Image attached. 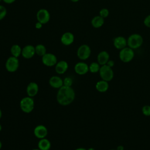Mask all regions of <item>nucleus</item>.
Returning a JSON list of instances; mask_svg holds the SVG:
<instances>
[{
    "label": "nucleus",
    "mask_w": 150,
    "mask_h": 150,
    "mask_svg": "<svg viewBox=\"0 0 150 150\" xmlns=\"http://www.w3.org/2000/svg\"><path fill=\"white\" fill-rule=\"evenodd\" d=\"M19 66V62L18 57L13 56L8 57L5 62V68L9 72L13 73L16 71Z\"/></svg>",
    "instance_id": "nucleus-6"
},
{
    "label": "nucleus",
    "mask_w": 150,
    "mask_h": 150,
    "mask_svg": "<svg viewBox=\"0 0 150 150\" xmlns=\"http://www.w3.org/2000/svg\"><path fill=\"white\" fill-rule=\"evenodd\" d=\"M73 79L69 77H67L63 80V86L67 87H71L73 84Z\"/></svg>",
    "instance_id": "nucleus-26"
},
{
    "label": "nucleus",
    "mask_w": 150,
    "mask_h": 150,
    "mask_svg": "<svg viewBox=\"0 0 150 150\" xmlns=\"http://www.w3.org/2000/svg\"><path fill=\"white\" fill-rule=\"evenodd\" d=\"M99 15L103 18H105L109 15V11L107 8H102L99 12Z\"/></svg>",
    "instance_id": "nucleus-27"
},
{
    "label": "nucleus",
    "mask_w": 150,
    "mask_h": 150,
    "mask_svg": "<svg viewBox=\"0 0 150 150\" xmlns=\"http://www.w3.org/2000/svg\"><path fill=\"white\" fill-rule=\"evenodd\" d=\"M113 45L116 49L121 50L127 46V39L122 36H117L113 40Z\"/></svg>",
    "instance_id": "nucleus-13"
},
{
    "label": "nucleus",
    "mask_w": 150,
    "mask_h": 150,
    "mask_svg": "<svg viewBox=\"0 0 150 150\" xmlns=\"http://www.w3.org/2000/svg\"><path fill=\"white\" fill-rule=\"evenodd\" d=\"M2 146V142H1V140H0V149H1Z\"/></svg>",
    "instance_id": "nucleus-38"
},
{
    "label": "nucleus",
    "mask_w": 150,
    "mask_h": 150,
    "mask_svg": "<svg viewBox=\"0 0 150 150\" xmlns=\"http://www.w3.org/2000/svg\"><path fill=\"white\" fill-rule=\"evenodd\" d=\"M39 87L36 83L30 82L26 87V93L28 96L30 97H35L38 93Z\"/></svg>",
    "instance_id": "nucleus-16"
},
{
    "label": "nucleus",
    "mask_w": 150,
    "mask_h": 150,
    "mask_svg": "<svg viewBox=\"0 0 150 150\" xmlns=\"http://www.w3.org/2000/svg\"><path fill=\"white\" fill-rule=\"evenodd\" d=\"M68 67L69 65L66 61L60 60L55 65V71L59 74H63L67 70Z\"/></svg>",
    "instance_id": "nucleus-17"
},
{
    "label": "nucleus",
    "mask_w": 150,
    "mask_h": 150,
    "mask_svg": "<svg viewBox=\"0 0 150 150\" xmlns=\"http://www.w3.org/2000/svg\"><path fill=\"white\" fill-rule=\"evenodd\" d=\"M2 125H1V124H0V132H1V131L2 130Z\"/></svg>",
    "instance_id": "nucleus-39"
},
{
    "label": "nucleus",
    "mask_w": 150,
    "mask_h": 150,
    "mask_svg": "<svg viewBox=\"0 0 150 150\" xmlns=\"http://www.w3.org/2000/svg\"><path fill=\"white\" fill-rule=\"evenodd\" d=\"M100 67L101 66L98 62H92L89 66V71L92 73H96L99 72Z\"/></svg>",
    "instance_id": "nucleus-24"
},
{
    "label": "nucleus",
    "mask_w": 150,
    "mask_h": 150,
    "mask_svg": "<svg viewBox=\"0 0 150 150\" xmlns=\"http://www.w3.org/2000/svg\"><path fill=\"white\" fill-rule=\"evenodd\" d=\"M20 108L25 113L31 112L35 107V102L32 97L26 96L22 98L20 101Z\"/></svg>",
    "instance_id": "nucleus-3"
},
{
    "label": "nucleus",
    "mask_w": 150,
    "mask_h": 150,
    "mask_svg": "<svg viewBox=\"0 0 150 150\" xmlns=\"http://www.w3.org/2000/svg\"><path fill=\"white\" fill-rule=\"evenodd\" d=\"M36 18L38 22L43 24L47 23L50 18V15L49 12L46 9H39L36 13Z\"/></svg>",
    "instance_id": "nucleus-9"
},
{
    "label": "nucleus",
    "mask_w": 150,
    "mask_h": 150,
    "mask_svg": "<svg viewBox=\"0 0 150 150\" xmlns=\"http://www.w3.org/2000/svg\"><path fill=\"white\" fill-rule=\"evenodd\" d=\"M144 40L142 36L138 33L131 34L127 39V46L134 49H137L140 47Z\"/></svg>",
    "instance_id": "nucleus-2"
},
{
    "label": "nucleus",
    "mask_w": 150,
    "mask_h": 150,
    "mask_svg": "<svg viewBox=\"0 0 150 150\" xmlns=\"http://www.w3.org/2000/svg\"><path fill=\"white\" fill-rule=\"evenodd\" d=\"M97 60V62L100 64V66L105 65L110 60V55L107 51H101L98 54Z\"/></svg>",
    "instance_id": "nucleus-18"
},
{
    "label": "nucleus",
    "mask_w": 150,
    "mask_h": 150,
    "mask_svg": "<svg viewBox=\"0 0 150 150\" xmlns=\"http://www.w3.org/2000/svg\"><path fill=\"white\" fill-rule=\"evenodd\" d=\"M2 1V0H0V2H1V1Z\"/></svg>",
    "instance_id": "nucleus-42"
},
{
    "label": "nucleus",
    "mask_w": 150,
    "mask_h": 150,
    "mask_svg": "<svg viewBox=\"0 0 150 150\" xmlns=\"http://www.w3.org/2000/svg\"><path fill=\"white\" fill-rule=\"evenodd\" d=\"M42 25H43L42 23H40L39 22H37L36 23V24H35V28L36 29H40L42 27Z\"/></svg>",
    "instance_id": "nucleus-31"
},
{
    "label": "nucleus",
    "mask_w": 150,
    "mask_h": 150,
    "mask_svg": "<svg viewBox=\"0 0 150 150\" xmlns=\"http://www.w3.org/2000/svg\"><path fill=\"white\" fill-rule=\"evenodd\" d=\"M134 50L128 46H127L120 50L119 53V57L121 61L124 63L131 62L134 57Z\"/></svg>",
    "instance_id": "nucleus-4"
},
{
    "label": "nucleus",
    "mask_w": 150,
    "mask_h": 150,
    "mask_svg": "<svg viewBox=\"0 0 150 150\" xmlns=\"http://www.w3.org/2000/svg\"><path fill=\"white\" fill-rule=\"evenodd\" d=\"M87 150H96V149L93 148H88Z\"/></svg>",
    "instance_id": "nucleus-37"
},
{
    "label": "nucleus",
    "mask_w": 150,
    "mask_h": 150,
    "mask_svg": "<svg viewBox=\"0 0 150 150\" xmlns=\"http://www.w3.org/2000/svg\"><path fill=\"white\" fill-rule=\"evenodd\" d=\"M35 47V53L37 55L39 56H43L44 54L46 53V47L42 44H38Z\"/></svg>",
    "instance_id": "nucleus-23"
},
{
    "label": "nucleus",
    "mask_w": 150,
    "mask_h": 150,
    "mask_svg": "<svg viewBox=\"0 0 150 150\" xmlns=\"http://www.w3.org/2000/svg\"><path fill=\"white\" fill-rule=\"evenodd\" d=\"M110 150H117V149H110Z\"/></svg>",
    "instance_id": "nucleus-41"
},
{
    "label": "nucleus",
    "mask_w": 150,
    "mask_h": 150,
    "mask_svg": "<svg viewBox=\"0 0 150 150\" xmlns=\"http://www.w3.org/2000/svg\"><path fill=\"white\" fill-rule=\"evenodd\" d=\"M107 66H108L109 67H112L114 66V62L113 61V60H109L108 61V62L107 63V64H106Z\"/></svg>",
    "instance_id": "nucleus-30"
},
{
    "label": "nucleus",
    "mask_w": 150,
    "mask_h": 150,
    "mask_svg": "<svg viewBox=\"0 0 150 150\" xmlns=\"http://www.w3.org/2000/svg\"><path fill=\"white\" fill-rule=\"evenodd\" d=\"M32 150H40V149H39V148H37V149H33Z\"/></svg>",
    "instance_id": "nucleus-40"
},
{
    "label": "nucleus",
    "mask_w": 150,
    "mask_h": 150,
    "mask_svg": "<svg viewBox=\"0 0 150 150\" xmlns=\"http://www.w3.org/2000/svg\"><path fill=\"white\" fill-rule=\"evenodd\" d=\"M36 54L35 53V47L33 45H28L25 46L22 49V54L23 57L25 59H29L34 56Z\"/></svg>",
    "instance_id": "nucleus-10"
},
{
    "label": "nucleus",
    "mask_w": 150,
    "mask_h": 150,
    "mask_svg": "<svg viewBox=\"0 0 150 150\" xmlns=\"http://www.w3.org/2000/svg\"><path fill=\"white\" fill-rule=\"evenodd\" d=\"M47 132L48 131L47 128L45 125L42 124L38 125L35 127L33 130V134L35 136L39 139L46 138L47 135Z\"/></svg>",
    "instance_id": "nucleus-11"
},
{
    "label": "nucleus",
    "mask_w": 150,
    "mask_h": 150,
    "mask_svg": "<svg viewBox=\"0 0 150 150\" xmlns=\"http://www.w3.org/2000/svg\"><path fill=\"white\" fill-rule=\"evenodd\" d=\"M142 114L145 116H150V105H146L142 108Z\"/></svg>",
    "instance_id": "nucleus-28"
},
{
    "label": "nucleus",
    "mask_w": 150,
    "mask_h": 150,
    "mask_svg": "<svg viewBox=\"0 0 150 150\" xmlns=\"http://www.w3.org/2000/svg\"><path fill=\"white\" fill-rule=\"evenodd\" d=\"M91 50L90 46L86 44L80 46L77 50V55L79 59L81 60H87L91 54Z\"/></svg>",
    "instance_id": "nucleus-7"
},
{
    "label": "nucleus",
    "mask_w": 150,
    "mask_h": 150,
    "mask_svg": "<svg viewBox=\"0 0 150 150\" xmlns=\"http://www.w3.org/2000/svg\"><path fill=\"white\" fill-rule=\"evenodd\" d=\"M50 147V141L46 138L40 139L38 143V148L40 150H49Z\"/></svg>",
    "instance_id": "nucleus-19"
},
{
    "label": "nucleus",
    "mask_w": 150,
    "mask_h": 150,
    "mask_svg": "<svg viewBox=\"0 0 150 150\" xmlns=\"http://www.w3.org/2000/svg\"><path fill=\"white\" fill-rule=\"evenodd\" d=\"M74 40V35L70 32H66L64 33L60 39L62 43L65 46H69L71 45Z\"/></svg>",
    "instance_id": "nucleus-14"
},
{
    "label": "nucleus",
    "mask_w": 150,
    "mask_h": 150,
    "mask_svg": "<svg viewBox=\"0 0 150 150\" xmlns=\"http://www.w3.org/2000/svg\"><path fill=\"white\" fill-rule=\"evenodd\" d=\"M43 64L48 67H52L56 64L57 59L56 56L51 53H46L42 57Z\"/></svg>",
    "instance_id": "nucleus-8"
},
{
    "label": "nucleus",
    "mask_w": 150,
    "mask_h": 150,
    "mask_svg": "<svg viewBox=\"0 0 150 150\" xmlns=\"http://www.w3.org/2000/svg\"><path fill=\"white\" fill-rule=\"evenodd\" d=\"M7 11L4 6L0 5V21L2 20L6 15Z\"/></svg>",
    "instance_id": "nucleus-25"
},
{
    "label": "nucleus",
    "mask_w": 150,
    "mask_h": 150,
    "mask_svg": "<svg viewBox=\"0 0 150 150\" xmlns=\"http://www.w3.org/2000/svg\"><path fill=\"white\" fill-rule=\"evenodd\" d=\"M22 49L19 45L17 44L13 45L11 47V49H10L11 53L12 56L18 58V57H19L22 54Z\"/></svg>",
    "instance_id": "nucleus-22"
},
{
    "label": "nucleus",
    "mask_w": 150,
    "mask_h": 150,
    "mask_svg": "<svg viewBox=\"0 0 150 150\" xmlns=\"http://www.w3.org/2000/svg\"><path fill=\"white\" fill-rule=\"evenodd\" d=\"M75 150H87V149H85L84 148H78L76 149Z\"/></svg>",
    "instance_id": "nucleus-34"
},
{
    "label": "nucleus",
    "mask_w": 150,
    "mask_h": 150,
    "mask_svg": "<svg viewBox=\"0 0 150 150\" xmlns=\"http://www.w3.org/2000/svg\"><path fill=\"white\" fill-rule=\"evenodd\" d=\"M16 0H2V1H4L5 3L8 4H11L13 3Z\"/></svg>",
    "instance_id": "nucleus-32"
},
{
    "label": "nucleus",
    "mask_w": 150,
    "mask_h": 150,
    "mask_svg": "<svg viewBox=\"0 0 150 150\" xmlns=\"http://www.w3.org/2000/svg\"><path fill=\"white\" fill-rule=\"evenodd\" d=\"M144 25L147 27L150 28V15H147L144 19Z\"/></svg>",
    "instance_id": "nucleus-29"
},
{
    "label": "nucleus",
    "mask_w": 150,
    "mask_h": 150,
    "mask_svg": "<svg viewBox=\"0 0 150 150\" xmlns=\"http://www.w3.org/2000/svg\"><path fill=\"white\" fill-rule=\"evenodd\" d=\"M91 23L92 26L94 28H100L104 23V18H102L100 15L96 16L91 19Z\"/></svg>",
    "instance_id": "nucleus-21"
},
{
    "label": "nucleus",
    "mask_w": 150,
    "mask_h": 150,
    "mask_svg": "<svg viewBox=\"0 0 150 150\" xmlns=\"http://www.w3.org/2000/svg\"><path fill=\"white\" fill-rule=\"evenodd\" d=\"M49 83L52 87L59 89L63 86V80L57 76H53L50 78Z\"/></svg>",
    "instance_id": "nucleus-15"
},
{
    "label": "nucleus",
    "mask_w": 150,
    "mask_h": 150,
    "mask_svg": "<svg viewBox=\"0 0 150 150\" xmlns=\"http://www.w3.org/2000/svg\"><path fill=\"white\" fill-rule=\"evenodd\" d=\"M71 2H78L79 0H70Z\"/></svg>",
    "instance_id": "nucleus-36"
},
{
    "label": "nucleus",
    "mask_w": 150,
    "mask_h": 150,
    "mask_svg": "<svg viewBox=\"0 0 150 150\" xmlns=\"http://www.w3.org/2000/svg\"><path fill=\"white\" fill-rule=\"evenodd\" d=\"M75 98V92L71 87L63 86L59 88L56 95L57 103L63 106L70 104Z\"/></svg>",
    "instance_id": "nucleus-1"
},
{
    "label": "nucleus",
    "mask_w": 150,
    "mask_h": 150,
    "mask_svg": "<svg viewBox=\"0 0 150 150\" xmlns=\"http://www.w3.org/2000/svg\"><path fill=\"white\" fill-rule=\"evenodd\" d=\"M124 146H122V145H120V146H118V147H117V150H124Z\"/></svg>",
    "instance_id": "nucleus-33"
},
{
    "label": "nucleus",
    "mask_w": 150,
    "mask_h": 150,
    "mask_svg": "<svg viewBox=\"0 0 150 150\" xmlns=\"http://www.w3.org/2000/svg\"><path fill=\"white\" fill-rule=\"evenodd\" d=\"M99 74L102 80L108 82L111 81L114 77V71L112 68L107 64L101 66L99 70Z\"/></svg>",
    "instance_id": "nucleus-5"
},
{
    "label": "nucleus",
    "mask_w": 150,
    "mask_h": 150,
    "mask_svg": "<svg viewBox=\"0 0 150 150\" xmlns=\"http://www.w3.org/2000/svg\"><path fill=\"white\" fill-rule=\"evenodd\" d=\"M2 116V111H1V110L0 109V119L1 118Z\"/></svg>",
    "instance_id": "nucleus-35"
},
{
    "label": "nucleus",
    "mask_w": 150,
    "mask_h": 150,
    "mask_svg": "<svg viewBox=\"0 0 150 150\" xmlns=\"http://www.w3.org/2000/svg\"><path fill=\"white\" fill-rule=\"evenodd\" d=\"M74 71L79 75L86 74L89 71V66L83 62H78L74 66Z\"/></svg>",
    "instance_id": "nucleus-12"
},
{
    "label": "nucleus",
    "mask_w": 150,
    "mask_h": 150,
    "mask_svg": "<svg viewBox=\"0 0 150 150\" xmlns=\"http://www.w3.org/2000/svg\"><path fill=\"white\" fill-rule=\"evenodd\" d=\"M109 87L108 81L101 80L98 81L96 84V90L100 93H104L107 91Z\"/></svg>",
    "instance_id": "nucleus-20"
}]
</instances>
